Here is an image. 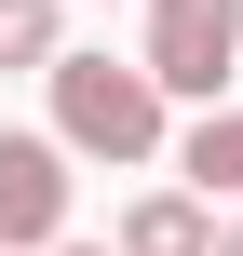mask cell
Here are the masks:
<instances>
[{"label": "cell", "mask_w": 243, "mask_h": 256, "mask_svg": "<svg viewBox=\"0 0 243 256\" xmlns=\"http://www.w3.org/2000/svg\"><path fill=\"white\" fill-rule=\"evenodd\" d=\"M54 135L68 162H162L176 148V94L149 81V54H54Z\"/></svg>", "instance_id": "1"}, {"label": "cell", "mask_w": 243, "mask_h": 256, "mask_svg": "<svg viewBox=\"0 0 243 256\" xmlns=\"http://www.w3.org/2000/svg\"><path fill=\"white\" fill-rule=\"evenodd\" d=\"M135 54H149V81L189 94V108L230 94V68H243V0H149V40H135Z\"/></svg>", "instance_id": "2"}, {"label": "cell", "mask_w": 243, "mask_h": 256, "mask_svg": "<svg viewBox=\"0 0 243 256\" xmlns=\"http://www.w3.org/2000/svg\"><path fill=\"white\" fill-rule=\"evenodd\" d=\"M68 230V135H0V256Z\"/></svg>", "instance_id": "3"}, {"label": "cell", "mask_w": 243, "mask_h": 256, "mask_svg": "<svg viewBox=\"0 0 243 256\" xmlns=\"http://www.w3.org/2000/svg\"><path fill=\"white\" fill-rule=\"evenodd\" d=\"M122 256H216V202L203 189H149V202H122Z\"/></svg>", "instance_id": "4"}, {"label": "cell", "mask_w": 243, "mask_h": 256, "mask_svg": "<svg viewBox=\"0 0 243 256\" xmlns=\"http://www.w3.org/2000/svg\"><path fill=\"white\" fill-rule=\"evenodd\" d=\"M176 176H189L203 202H243V108L230 94H203V122L176 135Z\"/></svg>", "instance_id": "5"}, {"label": "cell", "mask_w": 243, "mask_h": 256, "mask_svg": "<svg viewBox=\"0 0 243 256\" xmlns=\"http://www.w3.org/2000/svg\"><path fill=\"white\" fill-rule=\"evenodd\" d=\"M68 54V0H0V68H54Z\"/></svg>", "instance_id": "6"}, {"label": "cell", "mask_w": 243, "mask_h": 256, "mask_svg": "<svg viewBox=\"0 0 243 256\" xmlns=\"http://www.w3.org/2000/svg\"><path fill=\"white\" fill-rule=\"evenodd\" d=\"M27 256H122V243H68V230H54V243H27Z\"/></svg>", "instance_id": "7"}, {"label": "cell", "mask_w": 243, "mask_h": 256, "mask_svg": "<svg viewBox=\"0 0 243 256\" xmlns=\"http://www.w3.org/2000/svg\"><path fill=\"white\" fill-rule=\"evenodd\" d=\"M216 256H243V216H230V230H216Z\"/></svg>", "instance_id": "8"}]
</instances>
